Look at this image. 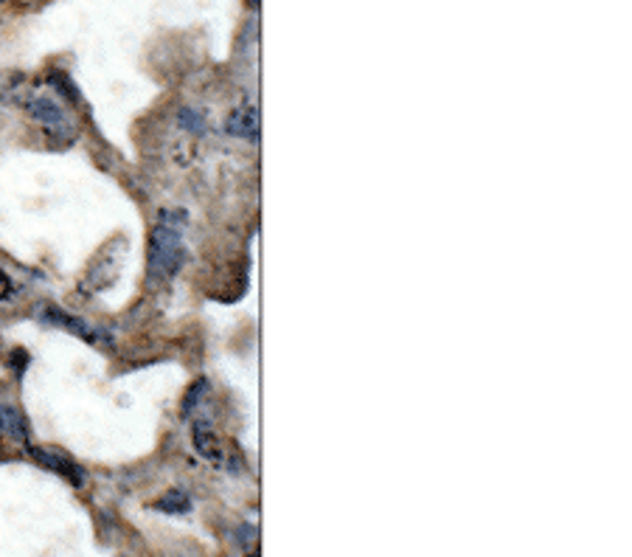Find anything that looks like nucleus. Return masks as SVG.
I'll return each mask as SVG.
<instances>
[{
	"label": "nucleus",
	"instance_id": "39448f33",
	"mask_svg": "<svg viewBox=\"0 0 632 557\" xmlns=\"http://www.w3.org/2000/svg\"><path fill=\"white\" fill-rule=\"evenodd\" d=\"M0 433L14 442H23V445H29V439H31V428H29L26 417L9 403H0Z\"/></svg>",
	"mask_w": 632,
	"mask_h": 557
},
{
	"label": "nucleus",
	"instance_id": "f257e3e1",
	"mask_svg": "<svg viewBox=\"0 0 632 557\" xmlns=\"http://www.w3.org/2000/svg\"><path fill=\"white\" fill-rule=\"evenodd\" d=\"M188 259V251L183 248V229L172 226H158L149 239V276L172 278L183 271Z\"/></svg>",
	"mask_w": 632,
	"mask_h": 557
},
{
	"label": "nucleus",
	"instance_id": "6e6552de",
	"mask_svg": "<svg viewBox=\"0 0 632 557\" xmlns=\"http://www.w3.org/2000/svg\"><path fill=\"white\" fill-rule=\"evenodd\" d=\"M155 510L169 512V515H178V512H188L191 510V498L183 493V490H169L163 498L155 501Z\"/></svg>",
	"mask_w": 632,
	"mask_h": 557
},
{
	"label": "nucleus",
	"instance_id": "423d86ee",
	"mask_svg": "<svg viewBox=\"0 0 632 557\" xmlns=\"http://www.w3.org/2000/svg\"><path fill=\"white\" fill-rule=\"evenodd\" d=\"M194 448L200 451V456H203V459H208L211 464L225 462L223 442H220V436L211 431V425H208V422H197V428H194Z\"/></svg>",
	"mask_w": 632,
	"mask_h": 557
},
{
	"label": "nucleus",
	"instance_id": "f03ea898",
	"mask_svg": "<svg viewBox=\"0 0 632 557\" xmlns=\"http://www.w3.org/2000/svg\"><path fill=\"white\" fill-rule=\"evenodd\" d=\"M37 316H40V321L53 324V326H62V329H68L71 335L88 341V343H93V346H110V343H113V338H110L104 329H96V326H91L88 321H82V318H76V316H71V313H65V310H59V307H53V304L40 307Z\"/></svg>",
	"mask_w": 632,
	"mask_h": 557
},
{
	"label": "nucleus",
	"instance_id": "1a4fd4ad",
	"mask_svg": "<svg viewBox=\"0 0 632 557\" xmlns=\"http://www.w3.org/2000/svg\"><path fill=\"white\" fill-rule=\"evenodd\" d=\"M178 124H180L183 130L194 133V136H203V133L208 130V124H205L203 113H197L194 107H180V110H178Z\"/></svg>",
	"mask_w": 632,
	"mask_h": 557
},
{
	"label": "nucleus",
	"instance_id": "9b49d317",
	"mask_svg": "<svg viewBox=\"0 0 632 557\" xmlns=\"http://www.w3.org/2000/svg\"><path fill=\"white\" fill-rule=\"evenodd\" d=\"M203 394H205V380H200V383L191 386V391H188V397H185V403H183V411L188 414V411L203 400Z\"/></svg>",
	"mask_w": 632,
	"mask_h": 557
},
{
	"label": "nucleus",
	"instance_id": "7ed1b4c3",
	"mask_svg": "<svg viewBox=\"0 0 632 557\" xmlns=\"http://www.w3.org/2000/svg\"><path fill=\"white\" fill-rule=\"evenodd\" d=\"M26 110H29V116L46 130L48 136H53V139H65V136L73 133L65 110H62L53 99H48V96H31L29 104H26Z\"/></svg>",
	"mask_w": 632,
	"mask_h": 557
},
{
	"label": "nucleus",
	"instance_id": "f8f14e48",
	"mask_svg": "<svg viewBox=\"0 0 632 557\" xmlns=\"http://www.w3.org/2000/svg\"><path fill=\"white\" fill-rule=\"evenodd\" d=\"M14 296V281L6 271H0V301H9Z\"/></svg>",
	"mask_w": 632,
	"mask_h": 557
},
{
	"label": "nucleus",
	"instance_id": "20e7f679",
	"mask_svg": "<svg viewBox=\"0 0 632 557\" xmlns=\"http://www.w3.org/2000/svg\"><path fill=\"white\" fill-rule=\"evenodd\" d=\"M225 130L233 139L256 141V136H259V110H256V104H239L228 116Z\"/></svg>",
	"mask_w": 632,
	"mask_h": 557
},
{
	"label": "nucleus",
	"instance_id": "0eeeda50",
	"mask_svg": "<svg viewBox=\"0 0 632 557\" xmlns=\"http://www.w3.org/2000/svg\"><path fill=\"white\" fill-rule=\"evenodd\" d=\"M34 456H37V462H40V464H46L48 470H53V473L65 476L68 481H73V484H85V473H82L76 464L71 462L68 456L53 453V451H46V448H37V451H34Z\"/></svg>",
	"mask_w": 632,
	"mask_h": 557
},
{
	"label": "nucleus",
	"instance_id": "9d476101",
	"mask_svg": "<svg viewBox=\"0 0 632 557\" xmlns=\"http://www.w3.org/2000/svg\"><path fill=\"white\" fill-rule=\"evenodd\" d=\"M158 226H172V229H183V231H185L188 214H185L183 209H163V211L158 214Z\"/></svg>",
	"mask_w": 632,
	"mask_h": 557
}]
</instances>
